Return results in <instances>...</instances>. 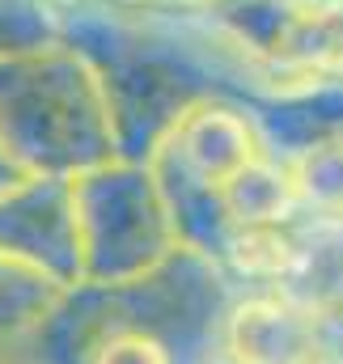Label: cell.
Masks as SVG:
<instances>
[{
    "mask_svg": "<svg viewBox=\"0 0 343 364\" xmlns=\"http://www.w3.org/2000/svg\"><path fill=\"white\" fill-rule=\"evenodd\" d=\"M305 364H343V356H327V352H314Z\"/></svg>",
    "mask_w": 343,
    "mask_h": 364,
    "instance_id": "cell-3",
    "label": "cell"
},
{
    "mask_svg": "<svg viewBox=\"0 0 343 364\" xmlns=\"http://www.w3.org/2000/svg\"><path fill=\"white\" fill-rule=\"evenodd\" d=\"M97 364H166V360H162V352H157L153 343L127 335V339H115V343L102 352V360Z\"/></svg>",
    "mask_w": 343,
    "mask_h": 364,
    "instance_id": "cell-2",
    "label": "cell"
},
{
    "mask_svg": "<svg viewBox=\"0 0 343 364\" xmlns=\"http://www.w3.org/2000/svg\"><path fill=\"white\" fill-rule=\"evenodd\" d=\"M297 259V246L275 225H246L233 237V263L250 275H288Z\"/></svg>",
    "mask_w": 343,
    "mask_h": 364,
    "instance_id": "cell-1",
    "label": "cell"
}]
</instances>
